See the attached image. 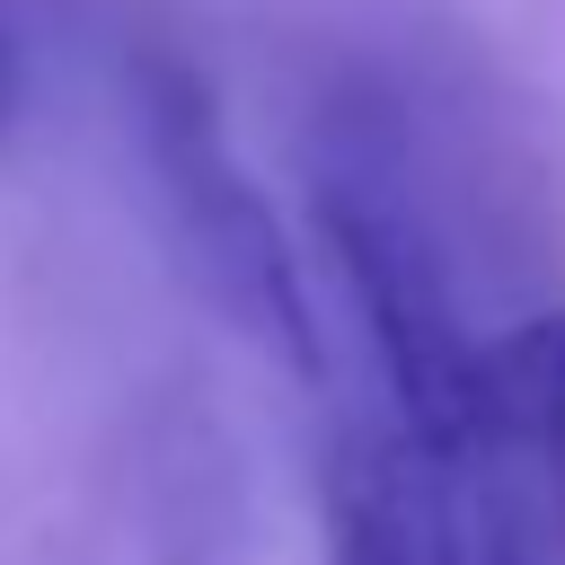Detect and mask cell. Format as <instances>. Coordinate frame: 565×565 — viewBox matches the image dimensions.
<instances>
[{
  "label": "cell",
  "mask_w": 565,
  "mask_h": 565,
  "mask_svg": "<svg viewBox=\"0 0 565 565\" xmlns=\"http://www.w3.org/2000/svg\"><path fill=\"white\" fill-rule=\"evenodd\" d=\"M327 565H468L459 468L406 441L388 415H344L318 459Z\"/></svg>",
  "instance_id": "3"
},
{
  "label": "cell",
  "mask_w": 565,
  "mask_h": 565,
  "mask_svg": "<svg viewBox=\"0 0 565 565\" xmlns=\"http://www.w3.org/2000/svg\"><path fill=\"white\" fill-rule=\"evenodd\" d=\"M477 450L512 459V494H530L547 556L565 565V309L521 318L486 344V433Z\"/></svg>",
  "instance_id": "4"
},
{
  "label": "cell",
  "mask_w": 565,
  "mask_h": 565,
  "mask_svg": "<svg viewBox=\"0 0 565 565\" xmlns=\"http://www.w3.org/2000/svg\"><path fill=\"white\" fill-rule=\"evenodd\" d=\"M124 115H132V141H141V159H150L168 238H177L185 274L203 282V300H212L265 362H282V371H300V380H327V335H318L309 282H300V265H291L282 212H274V194L256 185V168L230 150L212 79H203L177 44L132 35V44H124Z\"/></svg>",
  "instance_id": "2"
},
{
  "label": "cell",
  "mask_w": 565,
  "mask_h": 565,
  "mask_svg": "<svg viewBox=\"0 0 565 565\" xmlns=\"http://www.w3.org/2000/svg\"><path fill=\"white\" fill-rule=\"evenodd\" d=\"M35 106V0H0V141Z\"/></svg>",
  "instance_id": "5"
},
{
  "label": "cell",
  "mask_w": 565,
  "mask_h": 565,
  "mask_svg": "<svg viewBox=\"0 0 565 565\" xmlns=\"http://www.w3.org/2000/svg\"><path fill=\"white\" fill-rule=\"evenodd\" d=\"M309 221L371 335L380 415L441 468L477 459L486 433V335L459 309L450 256L424 221L415 168L371 106H335L309 141Z\"/></svg>",
  "instance_id": "1"
},
{
  "label": "cell",
  "mask_w": 565,
  "mask_h": 565,
  "mask_svg": "<svg viewBox=\"0 0 565 565\" xmlns=\"http://www.w3.org/2000/svg\"><path fill=\"white\" fill-rule=\"evenodd\" d=\"M468 565H539L530 556V530L512 521V503H486V521L468 530Z\"/></svg>",
  "instance_id": "6"
}]
</instances>
